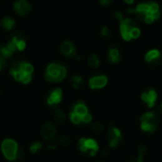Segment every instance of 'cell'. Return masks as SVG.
<instances>
[{"mask_svg":"<svg viewBox=\"0 0 162 162\" xmlns=\"http://www.w3.org/2000/svg\"><path fill=\"white\" fill-rule=\"evenodd\" d=\"M161 109H162V104H161Z\"/></svg>","mask_w":162,"mask_h":162,"instance_id":"obj_38","label":"cell"},{"mask_svg":"<svg viewBox=\"0 0 162 162\" xmlns=\"http://www.w3.org/2000/svg\"><path fill=\"white\" fill-rule=\"evenodd\" d=\"M79 148L83 153H88L90 155H95L99 151V145L92 139L83 138L79 141Z\"/></svg>","mask_w":162,"mask_h":162,"instance_id":"obj_4","label":"cell"},{"mask_svg":"<svg viewBox=\"0 0 162 162\" xmlns=\"http://www.w3.org/2000/svg\"><path fill=\"white\" fill-rule=\"evenodd\" d=\"M69 117H70V120H71L74 124H80V123L82 122V117L79 116L78 114L74 113L73 111L70 112Z\"/></svg>","mask_w":162,"mask_h":162,"instance_id":"obj_22","label":"cell"},{"mask_svg":"<svg viewBox=\"0 0 162 162\" xmlns=\"http://www.w3.org/2000/svg\"><path fill=\"white\" fill-rule=\"evenodd\" d=\"M124 2L129 4V5H131V4H133L135 2V0H124Z\"/></svg>","mask_w":162,"mask_h":162,"instance_id":"obj_36","label":"cell"},{"mask_svg":"<svg viewBox=\"0 0 162 162\" xmlns=\"http://www.w3.org/2000/svg\"><path fill=\"white\" fill-rule=\"evenodd\" d=\"M54 117H55L56 120H58L59 122H62V121H63L64 119H66V115H64V113L62 110H59V109L55 110Z\"/></svg>","mask_w":162,"mask_h":162,"instance_id":"obj_23","label":"cell"},{"mask_svg":"<svg viewBox=\"0 0 162 162\" xmlns=\"http://www.w3.org/2000/svg\"><path fill=\"white\" fill-rule=\"evenodd\" d=\"M115 17H116L117 19H119V21H121V20L123 19V16H122V13H121L120 12H117V13H115Z\"/></svg>","mask_w":162,"mask_h":162,"instance_id":"obj_35","label":"cell"},{"mask_svg":"<svg viewBox=\"0 0 162 162\" xmlns=\"http://www.w3.org/2000/svg\"><path fill=\"white\" fill-rule=\"evenodd\" d=\"M42 148V143L41 142H33L31 145H30V152L32 154H35L37 153L40 149Z\"/></svg>","mask_w":162,"mask_h":162,"instance_id":"obj_27","label":"cell"},{"mask_svg":"<svg viewBox=\"0 0 162 162\" xmlns=\"http://www.w3.org/2000/svg\"><path fill=\"white\" fill-rule=\"evenodd\" d=\"M88 64H89V67H91L93 68H98L100 66V59H99V57L97 56L96 54L91 55L88 58Z\"/></svg>","mask_w":162,"mask_h":162,"instance_id":"obj_20","label":"cell"},{"mask_svg":"<svg viewBox=\"0 0 162 162\" xmlns=\"http://www.w3.org/2000/svg\"><path fill=\"white\" fill-rule=\"evenodd\" d=\"M91 120H92V116L89 113H87L82 117V122H84V123H89Z\"/></svg>","mask_w":162,"mask_h":162,"instance_id":"obj_30","label":"cell"},{"mask_svg":"<svg viewBox=\"0 0 162 162\" xmlns=\"http://www.w3.org/2000/svg\"><path fill=\"white\" fill-rule=\"evenodd\" d=\"M14 11L19 14V15H25L28 13L30 12L31 6L28 2V0H18L14 3Z\"/></svg>","mask_w":162,"mask_h":162,"instance_id":"obj_8","label":"cell"},{"mask_svg":"<svg viewBox=\"0 0 162 162\" xmlns=\"http://www.w3.org/2000/svg\"><path fill=\"white\" fill-rule=\"evenodd\" d=\"M146 152V148L144 146H141L139 148V154L138 156L135 158H132L131 160H129L128 162H143V157H144V154Z\"/></svg>","mask_w":162,"mask_h":162,"instance_id":"obj_19","label":"cell"},{"mask_svg":"<svg viewBox=\"0 0 162 162\" xmlns=\"http://www.w3.org/2000/svg\"><path fill=\"white\" fill-rule=\"evenodd\" d=\"M130 35H131V38H132V39H137V38H139V35H140V29H139L137 26L134 27V28L131 29V31H130Z\"/></svg>","mask_w":162,"mask_h":162,"instance_id":"obj_25","label":"cell"},{"mask_svg":"<svg viewBox=\"0 0 162 162\" xmlns=\"http://www.w3.org/2000/svg\"><path fill=\"white\" fill-rule=\"evenodd\" d=\"M67 76V69L59 63H50L47 68L45 78L48 82L58 83L63 81Z\"/></svg>","mask_w":162,"mask_h":162,"instance_id":"obj_1","label":"cell"},{"mask_svg":"<svg viewBox=\"0 0 162 162\" xmlns=\"http://www.w3.org/2000/svg\"><path fill=\"white\" fill-rule=\"evenodd\" d=\"M30 81H31V75L24 74L20 82H21V83H23V84H28Z\"/></svg>","mask_w":162,"mask_h":162,"instance_id":"obj_31","label":"cell"},{"mask_svg":"<svg viewBox=\"0 0 162 162\" xmlns=\"http://www.w3.org/2000/svg\"><path fill=\"white\" fill-rule=\"evenodd\" d=\"M141 99L147 104L148 107L152 108V107L154 106L155 102L157 100V94H156V92L154 89L151 88V89H149V90H147V91L142 93Z\"/></svg>","mask_w":162,"mask_h":162,"instance_id":"obj_7","label":"cell"},{"mask_svg":"<svg viewBox=\"0 0 162 162\" xmlns=\"http://www.w3.org/2000/svg\"><path fill=\"white\" fill-rule=\"evenodd\" d=\"M159 124V119L155 113L146 112L140 117L141 130L148 133H154Z\"/></svg>","mask_w":162,"mask_h":162,"instance_id":"obj_2","label":"cell"},{"mask_svg":"<svg viewBox=\"0 0 162 162\" xmlns=\"http://www.w3.org/2000/svg\"><path fill=\"white\" fill-rule=\"evenodd\" d=\"M101 33H102V35H103V36H108V35H109V33H110V31H109L108 28L104 27V28H102Z\"/></svg>","mask_w":162,"mask_h":162,"instance_id":"obj_33","label":"cell"},{"mask_svg":"<svg viewBox=\"0 0 162 162\" xmlns=\"http://www.w3.org/2000/svg\"><path fill=\"white\" fill-rule=\"evenodd\" d=\"M72 110H73L74 113L78 114V115L81 116V117H83V116H84L85 114L88 113L87 107H86V105H85L83 102H79L78 104H76L73 106V109H72Z\"/></svg>","mask_w":162,"mask_h":162,"instance_id":"obj_15","label":"cell"},{"mask_svg":"<svg viewBox=\"0 0 162 162\" xmlns=\"http://www.w3.org/2000/svg\"><path fill=\"white\" fill-rule=\"evenodd\" d=\"M112 0H100V4L103 6H108L109 4H111Z\"/></svg>","mask_w":162,"mask_h":162,"instance_id":"obj_34","label":"cell"},{"mask_svg":"<svg viewBox=\"0 0 162 162\" xmlns=\"http://www.w3.org/2000/svg\"><path fill=\"white\" fill-rule=\"evenodd\" d=\"M107 139L109 146L111 148H116L122 139V134L119 129H118L115 126H111L107 133Z\"/></svg>","mask_w":162,"mask_h":162,"instance_id":"obj_6","label":"cell"},{"mask_svg":"<svg viewBox=\"0 0 162 162\" xmlns=\"http://www.w3.org/2000/svg\"><path fill=\"white\" fill-rule=\"evenodd\" d=\"M56 135V129L51 122H47L42 127V136L46 140H51Z\"/></svg>","mask_w":162,"mask_h":162,"instance_id":"obj_9","label":"cell"},{"mask_svg":"<svg viewBox=\"0 0 162 162\" xmlns=\"http://www.w3.org/2000/svg\"><path fill=\"white\" fill-rule=\"evenodd\" d=\"M108 60L113 63H117L120 61V53L117 48H111L108 53Z\"/></svg>","mask_w":162,"mask_h":162,"instance_id":"obj_17","label":"cell"},{"mask_svg":"<svg viewBox=\"0 0 162 162\" xmlns=\"http://www.w3.org/2000/svg\"><path fill=\"white\" fill-rule=\"evenodd\" d=\"M148 5H149L150 13H154V12L159 11V6H158L157 3H155V2H154V1H150V2H148Z\"/></svg>","mask_w":162,"mask_h":162,"instance_id":"obj_29","label":"cell"},{"mask_svg":"<svg viewBox=\"0 0 162 162\" xmlns=\"http://www.w3.org/2000/svg\"><path fill=\"white\" fill-rule=\"evenodd\" d=\"M149 13H150V10H149L148 3H141L138 5L137 8L134 9V13H136L138 18L141 21H144V19L149 14Z\"/></svg>","mask_w":162,"mask_h":162,"instance_id":"obj_12","label":"cell"},{"mask_svg":"<svg viewBox=\"0 0 162 162\" xmlns=\"http://www.w3.org/2000/svg\"><path fill=\"white\" fill-rule=\"evenodd\" d=\"M0 53H1V55L3 57H11L13 55V51L6 46H2L1 48H0Z\"/></svg>","mask_w":162,"mask_h":162,"instance_id":"obj_21","label":"cell"},{"mask_svg":"<svg viewBox=\"0 0 162 162\" xmlns=\"http://www.w3.org/2000/svg\"><path fill=\"white\" fill-rule=\"evenodd\" d=\"M71 80H72L73 86H74L75 88H78V87L82 84V83H83V79H82L81 76H73Z\"/></svg>","mask_w":162,"mask_h":162,"instance_id":"obj_28","label":"cell"},{"mask_svg":"<svg viewBox=\"0 0 162 162\" xmlns=\"http://www.w3.org/2000/svg\"><path fill=\"white\" fill-rule=\"evenodd\" d=\"M91 128H92V130L96 133H101L104 131V125L101 122H95Z\"/></svg>","mask_w":162,"mask_h":162,"instance_id":"obj_24","label":"cell"},{"mask_svg":"<svg viewBox=\"0 0 162 162\" xmlns=\"http://www.w3.org/2000/svg\"><path fill=\"white\" fill-rule=\"evenodd\" d=\"M107 81H108L107 77L104 75L96 76V77H93L89 80V86L92 89H100V88H103L106 85Z\"/></svg>","mask_w":162,"mask_h":162,"instance_id":"obj_10","label":"cell"},{"mask_svg":"<svg viewBox=\"0 0 162 162\" xmlns=\"http://www.w3.org/2000/svg\"><path fill=\"white\" fill-rule=\"evenodd\" d=\"M62 101V90L55 88L48 97V104L49 105H56Z\"/></svg>","mask_w":162,"mask_h":162,"instance_id":"obj_13","label":"cell"},{"mask_svg":"<svg viewBox=\"0 0 162 162\" xmlns=\"http://www.w3.org/2000/svg\"><path fill=\"white\" fill-rule=\"evenodd\" d=\"M20 34H15L13 38H12V41L14 42L15 46H16V49L18 50H23L25 48H26V42L24 40V38L22 36H19Z\"/></svg>","mask_w":162,"mask_h":162,"instance_id":"obj_16","label":"cell"},{"mask_svg":"<svg viewBox=\"0 0 162 162\" xmlns=\"http://www.w3.org/2000/svg\"><path fill=\"white\" fill-rule=\"evenodd\" d=\"M59 143L63 147H67V146H68L70 144V139L67 136H62L59 139Z\"/></svg>","mask_w":162,"mask_h":162,"instance_id":"obj_26","label":"cell"},{"mask_svg":"<svg viewBox=\"0 0 162 162\" xmlns=\"http://www.w3.org/2000/svg\"><path fill=\"white\" fill-rule=\"evenodd\" d=\"M1 149H2L3 154L8 160H11V161L16 160V155H17L19 147L14 140L13 139L4 140L1 145Z\"/></svg>","mask_w":162,"mask_h":162,"instance_id":"obj_3","label":"cell"},{"mask_svg":"<svg viewBox=\"0 0 162 162\" xmlns=\"http://www.w3.org/2000/svg\"><path fill=\"white\" fill-rule=\"evenodd\" d=\"M161 60V53L157 49H152L145 55V61L149 63H157Z\"/></svg>","mask_w":162,"mask_h":162,"instance_id":"obj_14","label":"cell"},{"mask_svg":"<svg viewBox=\"0 0 162 162\" xmlns=\"http://www.w3.org/2000/svg\"><path fill=\"white\" fill-rule=\"evenodd\" d=\"M136 23L133 19L131 18H123L121 21H120V34H121V37L123 38V40L125 41H130L132 40L131 38V35H130V31L131 29L136 27Z\"/></svg>","mask_w":162,"mask_h":162,"instance_id":"obj_5","label":"cell"},{"mask_svg":"<svg viewBox=\"0 0 162 162\" xmlns=\"http://www.w3.org/2000/svg\"><path fill=\"white\" fill-rule=\"evenodd\" d=\"M0 25H1L5 29L7 30H11L14 28L15 26V21L10 17H5L4 19L1 20V22H0Z\"/></svg>","mask_w":162,"mask_h":162,"instance_id":"obj_18","label":"cell"},{"mask_svg":"<svg viewBox=\"0 0 162 162\" xmlns=\"http://www.w3.org/2000/svg\"><path fill=\"white\" fill-rule=\"evenodd\" d=\"M48 148H49L50 150H52V149H55V148H56V146H55V145H49V146H48Z\"/></svg>","mask_w":162,"mask_h":162,"instance_id":"obj_37","label":"cell"},{"mask_svg":"<svg viewBox=\"0 0 162 162\" xmlns=\"http://www.w3.org/2000/svg\"><path fill=\"white\" fill-rule=\"evenodd\" d=\"M61 51L64 56L69 58H72L76 55V48L74 45L69 41L63 42V44L61 45Z\"/></svg>","mask_w":162,"mask_h":162,"instance_id":"obj_11","label":"cell"},{"mask_svg":"<svg viewBox=\"0 0 162 162\" xmlns=\"http://www.w3.org/2000/svg\"><path fill=\"white\" fill-rule=\"evenodd\" d=\"M6 66V59L3 56H0V70H2Z\"/></svg>","mask_w":162,"mask_h":162,"instance_id":"obj_32","label":"cell"}]
</instances>
